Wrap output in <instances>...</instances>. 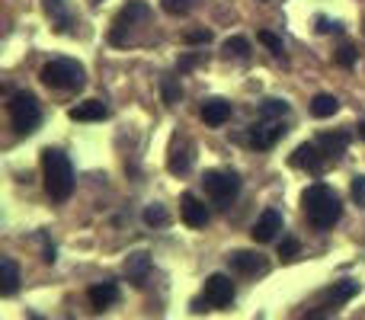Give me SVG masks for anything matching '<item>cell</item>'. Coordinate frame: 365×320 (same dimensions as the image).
Returning a JSON list of instances; mask_svg holds the SVG:
<instances>
[{
	"label": "cell",
	"instance_id": "7",
	"mask_svg": "<svg viewBox=\"0 0 365 320\" xmlns=\"http://www.w3.org/2000/svg\"><path fill=\"white\" fill-rule=\"evenodd\" d=\"M282 135H285L282 122H279V119H263V115H259V122H253V125H250L247 138H250V145L257 148V151H269V148L276 145Z\"/></svg>",
	"mask_w": 365,
	"mask_h": 320
},
{
	"label": "cell",
	"instance_id": "29",
	"mask_svg": "<svg viewBox=\"0 0 365 320\" xmlns=\"http://www.w3.org/2000/svg\"><path fill=\"white\" fill-rule=\"evenodd\" d=\"M298 250H302V244L295 237H282V244H279V257L282 259H295Z\"/></svg>",
	"mask_w": 365,
	"mask_h": 320
},
{
	"label": "cell",
	"instance_id": "31",
	"mask_svg": "<svg viewBox=\"0 0 365 320\" xmlns=\"http://www.w3.org/2000/svg\"><path fill=\"white\" fill-rule=\"evenodd\" d=\"M186 42L189 45H208V42H212V32H208V29H189L186 32Z\"/></svg>",
	"mask_w": 365,
	"mask_h": 320
},
{
	"label": "cell",
	"instance_id": "28",
	"mask_svg": "<svg viewBox=\"0 0 365 320\" xmlns=\"http://www.w3.org/2000/svg\"><path fill=\"white\" fill-rule=\"evenodd\" d=\"M160 6H164V13H170V16H186L189 13V0H160Z\"/></svg>",
	"mask_w": 365,
	"mask_h": 320
},
{
	"label": "cell",
	"instance_id": "2",
	"mask_svg": "<svg viewBox=\"0 0 365 320\" xmlns=\"http://www.w3.org/2000/svg\"><path fill=\"white\" fill-rule=\"evenodd\" d=\"M42 176H45V192L51 195V202H64L74 192V167L71 158L58 148L42 151Z\"/></svg>",
	"mask_w": 365,
	"mask_h": 320
},
{
	"label": "cell",
	"instance_id": "13",
	"mask_svg": "<svg viewBox=\"0 0 365 320\" xmlns=\"http://www.w3.org/2000/svg\"><path fill=\"white\" fill-rule=\"evenodd\" d=\"M227 266H231L234 272H240V276H253V272L266 269V259L259 257V253H250V250H234L231 257H227Z\"/></svg>",
	"mask_w": 365,
	"mask_h": 320
},
{
	"label": "cell",
	"instance_id": "24",
	"mask_svg": "<svg viewBox=\"0 0 365 320\" xmlns=\"http://www.w3.org/2000/svg\"><path fill=\"white\" fill-rule=\"evenodd\" d=\"M160 93H164V103H167V106H177L180 96H182L177 77H164V81H160Z\"/></svg>",
	"mask_w": 365,
	"mask_h": 320
},
{
	"label": "cell",
	"instance_id": "3",
	"mask_svg": "<svg viewBox=\"0 0 365 320\" xmlns=\"http://www.w3.org/2000/svg\"><path fill=\"white\" fill-rule=\"evenodd\" d=\"M45 87L51 90H81L87 83V74H83V64L74 61V58H55L48 61L42 71H38Z\"/></svg>",
	"mask_w": 365,
	"mask_h": 320
},
{
	"label": "cell",
	"instance_id": "20",
	"mask_svg": "<svg viewBox=\"0 0 365 320\" xmlns=\"http://www.w3.org/2000/svg\"><path fill=\"white\" fill-rule=\"evenodd\" d=\"M45 13L55 19V29L58 32H68L71 29V10L64 0H45Z\"/></svg>",
	"mask_w": 365,
	"mask_h": 320
},
{
	"label": "cell",
	"instance_id": "36",
	"mask_svg": "<svg viewBox=\"0 0 365 320\" xmlns=\"http://www.w3.org/2000/svg\"><path fill=\"white\" fill-rule=\"evenodd\" d=\"M189 4H195V0H189Z\"/></svg>",
	"mask_w": 365,
	"mask_h": 320
},
{
	"label": "cell",
	"instance_id": "27",
	"mask_svg": "<svg viewBox=\"0 0 365 320\" xmlns=\"http://www.w3.org/2000/svg\"><path fill=\"white\" fill-rule=\"evenodd\" d=\"M189 163H192V158H189L186 151H173L170 160H167V167H170V173H186Z\"/></svg>",
	"mask_w": 365,
	"mask_h": 320
},
{
	"label": "cell",
	"instance_id": "1",
	"mask_svg": "<svg viewBox=\"0 0 365 320\" xmlns=\"http://www.w3.org/2000/svg\"><path fill=\"white\" fill-rule=\"evenodd\" d=\"M302 208L308 215V224L317 227V231H330V227L340 221L343 205H340V195L327 186V182H314L302 192Z\"/></svg>",
	"mask_w": 365,
	"mask_h": 320
},
{
	"label": "cell",
	"instance_id": "4",
	"mask_svg": "<svg viewBox=\"0 0 365 320\" xmlns=\"http://www.w3.org/2000/svg\"><path fill=\"white\" fill-rule=\"evenodd\" d=\"M6 109H10V122H13V128H16L19 135L36 132L38 122H42V109H38V100H36L32 93H16V96H10Z\"/></svg>",
	"mask_w": 365,
	"mask_h": 320
},
{
	"label": "cell",
	"instance_id": "21",
	"mask_svg": "<svg viewBox=\"0 0 365 320\" xmlns=\"http://www.w3.org/2000/svg\"><path fill=\"white\" fill-rule=\"evenodd\" d=\"M317 145H321L324 148V151H327L330 154V158H340V154L343 151H346V145H349V135L346 132H336V135H330V132H324L321 135V138H317Z\"/></svg>",
	"mask_w": 365,
	"mask_h": 320
},
{
	"label": "cell",
	"instance_id": "17",
	"mask_svg": "<svg viewBox=\"0 0 365 320\" xmlns=\"http://www.w3.org/2000/svg\"><path fill=\"white\" fill-rule=\"evenodd\" d=\"M19 289V266H16V259H0V295L4 298H10L13 291Z\"/></svg>",
	"mask_w": 365,
	"mask_h": 320
},
{
	"label": "cell",
	"instance_id": "11",
	"mask_svg": "<svg viewBox=\"0 0 365 320\" xmlns=\"http://www.w3.org/2000/svg\"><path fill=\"white\" fill-rule=\"evenodd\" d=\"M279 231H282V215H279L276 208H266L257 218V224L250 227V237L257 240V244H269V240H276Z\"/></svg>",
	"mask_w": 365,
	"mask_h": 320
},
{
	"label": "cell",
	"instance_id": "35",
	"mask_svg": "<svg viewBox=\"0 0 365 320\" xmlns=\"http://www.w3.org/2000/svg\"><path fill=\"white\" fill-rule=\"evenodd\" d=\"M356 132H359V138L365 141V122H359V125H356Z\"/></svg>",
	"mask_w": 365,
	"mask_h": 320
},
{
	"label": "cell",
	"instance_id": "23",
	"mask_svg": "<svg viewBox=\"0 0 365 320\" xmlns=\"http://www.w3.org/2000/svg\"><path fill=\"white\" fill-rule=\"evenodd\" d=\"M259 115H263V119H282V115H289V103L285 100H266L263 106H259Z\"/></svg>",
	"mask_w": 365,
	"mask_h": 320
},
{
	"label": "cell",
	"instance_id": "33",
	"mask_svg": "<svg viewBox=\"0 0 365 320\" xmlns=\"http://www.w3.org/2000/svg\"><path fill=\"white\" fill-rule=\"evenodd\" d=\"M195 64H199V55L192 51V55H182V58H180V61H177V71H180V74H186V71H192Z\"/></svg>",
	"mask_w": 365,
	"mask_h": 320
},
{
	"label": "cell",
	"instance_id": "9",
	"mask_svg": "<svg viewBox=\"0 0 365 320\" xmlns=\"http://www.w3.org/2000/svg\"><path fill=\"white\" fill-rule=\"evenodd\" d=\"M202 298H205L208 308H227V304L234 301V282L227 276H221V272H215V276L205 279V289H202Z\"/></svg>",
	"mask_w": 365,
	"mask_h": 320
},
{
	"label": "cell",
	"instance_id": "34",
	"mask_svg": "<svg viewBox=\"0 0 365 320\" xmlns=\"http://www.w3.org/2000/svg\"><path fill=\"white\" fill-rule=\"evenodd\" d=\"M317 32H343L340 23H330L327 16H317Z\"/></svg>",
	"mask_w": 365,
	"mask_h": 320
},
{
	"label": "cell",
	"instance_id": "14",
	"mask_svg": "<svg viewBox=\"0 0 365 320\" xmlns=\"http://www.w3.org/2000/svg\"><path fill=\"white\" fill-rule=\"evenodd\" d=\"M227 119H231V103H227V100L212 96V100L202 103V122H205V125L218 128V125H225Z\"/></svg>",
	"mask_w": 365,
	"mask_h": 320
},
{
	"label": "cell",
	"instance_id": "26",
	"mask_svg": "<svg viewBox=\"0 0 365 320\" xmlns=\"http://www.w3.org/2000/svg\"><path fill=\"white\" fill-rule=\"evenodd\" d=\"M259 42H263L266 45V48H269L272 51V55H276V58H282L285 55V45H282V38H279L276 36V32H269V29H263V32H259Z\"/></svg>",
	"mask_w": 365,
	"mask_h": 320
},
{
	"label": "cell",
	"instance_id": "19",
	"mask_svg": "<svg viewBox=\"0 0 365 320\" xmlns=\"http://www.w3.org/2000/svg\"><path fill=\"white\" fill-rule=\"evenodd\" d=\"M311 113H314L317 119H330V115L340 113V100H336L334 93H317L314 100H311Z\"/></svg>",
	"mask_w": 365,
	"mask_h": 320
},
{
	"label": "cell",
	"instance_id": "10",
	"mask_svg": "<svg viewBox=\"0 0 365 320\" xmlns=\"http://www.w3.org/2000/svg\"><path fill=\"white\" fill-rule=\"evenodd\" d=\"M125 279L135 285V289H145L148 279H151V253H145V250L128 253V259H125Z\"/></svg>",
	"mask_w": 365,
	"mask_h": 320
},
{
	"label": "cell",
	"instance_id": "12",
	"mask_svg": "<svg viewBox=\"0 0 365 320\" xmlns=\"http://www.w3.org/2000/svg\"><path fill=\"white\" fill-rule=\"evenodd\" d=\"M180 215H182V221H186L189 227H205L208 224V208H205V202L199 199V195H192V192H186L180 199Z\"/></svg>",
	"mask_w": 365,
	"mask_h": 320
},
{
	"label": "cell",
	"instance_id": "32",
	"mask_svg": "<svg viewBox=\"0 0 365 320\" xmlns=\"http://www.w3.org/2000/svg\"><path fill=\"white\" fill-rule=\"evenodd\" d=\"M336 61H340L343 68H353V64H356V48H353V45H343V48L336 51Z\"/></svg>",
	"mask_w": 365,
	"mask_h": 320
},
{
	"label": "cell",
	"instance_id": "30",
	"mask_svg": "<svg viewBox=\"0 0 365 320\" xmlns=\"http://www.w3.org/2000/svg\"><path fill=\"white\" fill-rule=\"evenodd\" d=\"M349 192H353V202L359 208H365V176H356L353 186H349Z\"/></svg>",
	"mask_w": 365,
	"mask_h": 320
},
{
	"label": "cell",
	"instance_id": "22",
	"mask_svg": "<svg viewBox=\"0 0 365 320\" xmlns=\"http://www.w3.org/2000/svg\"><path fill=\"white\" fill-rule=\"evenodd\" d=\"M221 51H225V58H247L250 55V42H247L244 36H231L221 45Z\"/></svg>",
	"mask_w": 365,
	"mask_h": 320
},
{
	"label": "cell",
	"instance_id": "6",
	"mask_svg": "<svg viewBox=\"0 0 365 320\" xmlns=\"http://www.w3.org/2000/svg\"><path fill=\"white\" fill-rule=\"evenodd\" d=\"M334 160L327 151H324L317 141H308V145H298L295 148V154H292V167H298V170H308V173H314V176H321L324 170H327V163Z\"/></svg>",
	"mask_w": 365,
	"mask_h": 320
},
{
	"label": "cell",
	"instance_id": "25",
	"mask_svg": "<svg viewBox=\"0 0 365 320\" xmlns=\"http://www.w3.org/2000/svg\"><path fill=\"white\" fill-rule=\"evenodd\" d=\"M167 221H170V215H167L164 205H148L145 208V224L148 227H164Z\"/></svg>",
	"mask_w": 365,
	"mask_h": 320
},
{
	"label": "cell",
	"instance_id": "18",
	"mask_svg": "<svg viewBox=\"0 0 365 320\" xmlns=\"http://www.w3.org/2000/svg\"><path fill=\"white\" fill-rule=\"evenodd\" d=\"M359 291V282H353V279H343V282H334L327 289V304L330 308H340V304H346L349 298Z\"/></svg>",
	"mask_w": 365,
	"mask_h": 320
},
{
	"label": "cell",
	"instance_id": "16",
	"mask_svg": "<svg viewBox=\"0 0 365 320\" xmlns=\"http://www.w3.org/2000/svg\"><path fill=\"white\" fill-rule=\"evenodd\" d=\"M71 119L74 122H103L109 115V109L103 106L100 100H83V103H77L74 109H71Z\"/></svg>",
	"mask_w": 365,
	"mask_h": 320
},
{
	"label": "cell",
	"instance_id": "5",
	"mask_svg": "<svg viewBox=\"0 0 365 320\" xmlns=\"http://www.w3.org/2000/svg\"><path fill=\"white\" fill-rule=\"evenodd\" d=\"M202 186H205V192L212 195L218 205H227V202L240 192V176L231 173V170H208V173L202 176Z\"/></svg>",
	"mask_w": 365,
	"mask_h": 320
},
{
	"label": "cell",
	"instance_id": "8",
	"mask_svg": "<svg viewBox=\"0 0 365 320\" xmlns=\"http://www.w3.org/2000/svg\"><path fill=\"white\" fill-rule=\"evenodd\" d=\"M148 13H151V10H148L145 0H128V4L119 10V16L113 19V32H109V38H113L115 45H122V42H125V29H128V26H135L138 19H145Z\"/></svg>",
	"mask_w": 365,
	"mask_h": 320
},
{
	"label": "cell",
	"instance_id": "15",
	"mask_svg": "<svg viewBox=\"0 0 365 320\" xmlns=\"http://www.w3.org/2000/svg\"><path fill=\"white\" fill-rule=\"evenodd\" d=\"M87 298H90V304H93V311H106V308H113V304L119 301V285L115 282H100V285H93V289L87 291Z\"/></svg>",
	"mask_w": 365,
	"mask_h": 320
}]
</instances>
